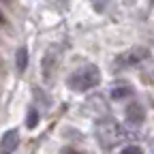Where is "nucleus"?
Returning a JSON list of instances; mask_svg holds the SVG:
<instances>
[{"instance_id": "nucleus-1", "label": "nucleus", "mask_w": 154, "mask_h": 154, "mask_svg": "<svg viewBox=\"0 0 154 154\" xmlns=\"http://www.w3.org/2000/svg\"><path fill=\"white\" fill-rule=\"evenodd\" d=\"M101 84V71L96 64H82L66 77V86L75 92H88Z\"/></svg>"}, {"instance_id": "nucleus-2", "label": "nucleus", "mask_w": 154, "mask_h": 154, "mask_svg": "<svg viewBox=\"0 0 154 154\" xmlns=\"http://www.w3.org/2000/svg\"><path fill=\"white\" fill-rule=\"evenodd\" d=\"M96 137L103 143V148H111L116 143H120L124 139V131L120 128L118 122L113 120H103L99 126H96Z\"/></svg>"}, {"instance_id": "nucleus-3", "label": "nucleus", "mask_w": 154, "mask_h": 154, "mask_svg": "<svg viewBox=\"0 0 154 154\" xmlns=\"http://www.w3.org/2000/svg\"><path fill=\"white\" fill-rule=\"evenodd\" d=\"M150 58V51L146 49V47H133V49H126V51H122V54H118L116 56V66H120V69H124V66H133V64H139V62H143V60H148Z\"/></svg>"}, {"instance_id": "nucleus-4", "label": "nucleus", "mask_w": 154, "mask_h": 154, "mask_svg": "<svg viewBox=\"0 0 154 154\" xmlns=\"http://www.w3.org/2000/svg\"><path fill=\"white\" fill-rule=\"evenodd\" d=\"M58 62H60V47L58 45H51L45 56H43V60H41V73H43V79L49 82L54 79V75L58 71Z\"/></svg>"}, {"instance_id": "nucleus-5", "label": "nucleus", "mask_w": 154, "mask_h": 154, "mask_svg": "<svg viewBox=\"0 0 154 154\" xmlns=\"http://www.w3.org/2000/svg\"><path fill=\"white\" fill-rule=\"evenodd\" d=\"M126 122H128L131 126H141V124L146 122V109H143L141 103L133 101V103L126 107Z\"/></svg>"}, {"instance_id": "nucleus-6", "label": "nucleus", "mask_w": 154, "mask_h": 154, "mask_svg": "<svg viewBox=\"0 0 154 154\" xmlns=\"http://www.w3.org/2000/svg\"><path fill=\"white\" fill-rule=\"evenodd\" d=\"M19 146V133L15 128L7 131L2 135V139H0V150H2V154H13Z\"/></svg>"}, {"instance_id": "nucleus-7", "label": "nucleus", "mask_w": 154, "mask_h": 154, "mask_svg": "<svg viewBox=\"0 0 154 154\" xmlns=\"http://www.w3.org/2000/svg\"><path fill=\"white\" fill-rule=\"evenodd\" d=\"M135 90L131 86H116L111 88V99L113 101H122V99H128V96H133Z\"/></svg>"}, {"instance_id": "nucleus-8", "label": "nucleus", "mask_w": 154, "mask_h": 154, "mask_svg": "<svg viewBox=\"0 0 154 154\" xmlns=\"http://www.w3.org/2000/svg\"><path fill=\"white\" fill-rule=\"evenodd\" d=\"M15 64H17V71L24 73L26 66H28V49L26 47H19L17 54H15Z\"/></svg>"}, {"instance_id": "nucleus-9", "label": "nucleus", "mask_w": 154, "mask_h": 154, "mask_svg": "<svg viewBox=\"0 0 154 154\" xmlns=\"http://www.w3.org/2000/svg\"><path fill=\"white\" fill-rule=\"evenodd\" d=\"M38 124V113H36V109H30L28 111V118H26V126L28 128H34Z\"/></svg>"}, {"instance_id": "nucleus-10", "label": "nucleus", "mask_w": 154, "mask_h": 154, "mask_svg": "<svg viewBox=\"0 0 154 154\" xmlns=\"http://www.w3.org/2000/svg\"><path fill=\"white\" fill-rule=\"evenodd\" d=\"M120 154H143V150H141L139 146H126Z\"/></svg>"}, {"instance_id": "nucleus-11", "label": "nucleus", "mask_w": 154, "mask_h": 154, "mask_svg": "<svg viewBox=\"0 0 154 154\" xmlns=\"http://www.w3.org/2000/svg\"><path fill=\"white\" fill-rule=\"evenodd\" d=\"M107 2H109V0H92V7H94L96 11H105Z\"/></svg>"}, {"instance_id": "nucleus-12", "label": "nucleus", "mask_w": 154, "mask_h": 154, "mask_svg": "<svg viewBox=\"0 0 154 154\" xmlns=\"http://www.w3.org/2000/svg\"><path fill=\"white\" fill-rule=\"evenodd\" d=\"M60 154H84V152H79V150H75V148H64Z\"/></svg>"}, {"instance_id": "nucleus-13", "label": "nucleus", "mask_w": 154, "mask_h": 154, "mask_svg": "<svg viewBox=\"0 0 154 154\" xmlns=\"http://www.w3.org/2000/svg\"><path fill=\"white\" fill-rule=\"evenodd\" d=\"M5 24H7V19H5V15H2V13H0V26H5Z\"/></svg>"}, {"instance_id": "nucleus-14", "label": "nucleus", "mask_w": 154, "mask_h": 154, "mask_svg": "<svg viewBox=\"0 0 154 154\" xmlns=\"http://www.w3.org/2000/svg\"><path fill=\"white\" fill-rule=\"evenodd\" d=\"M0 71H5V60H2V56H0Z\"/></svg>"}]
</instances>
